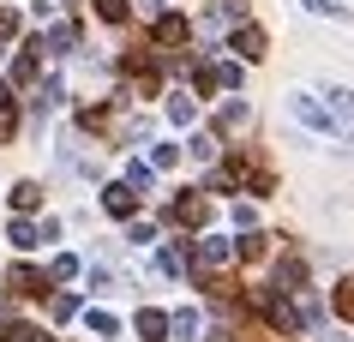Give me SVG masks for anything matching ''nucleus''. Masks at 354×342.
Wrapping results in <instances>:
<instances>
[{
	"mask_svg": "<svg viewBox=\"0 0 354 342\" xmlns=\"http://www.w3.org/2000/svg\"><path fill=\"white\" fill-rule=\"evenodd\" d=\"M306 12H324V19H342V6H336V0H306Z\"/></svg>",
	"mask_w": 354,
	"mask_h": 342,
	"instance_id": "nucleus-26",
	"label": "nucleus"
},
{
	"mask_svg": "<svg viewBox=\"0 0 354 342\" xmlns=\"http://www.w3.org/2000/svg\"><path fill=\"white\" fill-rule=\"evenodd\" d=\"M96 12H102L109 24H127V0H96Z\"/></svg>",
	"mask_w": 354,
	"mask_h": 342,
	"instance_id": "nucleus-20",
	"label": "nucleus"
},
{
	"mask_svg": "<svg viewBox=\"0 0 354 342\" xmlns=\"http://www.w3.org/2000/svg\"><path fill=\"white\" fill-rule=\"evenodd\" d=\"M150 162H156V169H174V162H180V144H156V156H150Z\"/></svg>",
	"mask_w": 354,
	"mask_h": 342,
	"instance_id": "nucleus-21",
	"label": "nucleus"
},
{
	"mask_svg": "<svg viewBox=\"0 0 354 342\" xmlns=\"http://www.w3.org/2000/svg\"><path fill=\"white\" fill-rule=\"evenodd\" d=\"M205 216H210V198H205V192H187V198H174V222H180V228H198Z\"/></svg>",
	"mask_w": 354,
	"mask_h": 342,
	"instance_id": "nucleus-3",
	"label": "nucleus"
},
{
	"mask_svg": "<svg viewBox=\"0 0 354 342\" xmlns=\"http://www.w3.org/2000/svg\"><path fill=\"white\" fill-rule=\"evenodd\" d=\"M192 114H198V108H192V96H168V120H174V126H187Z\"/></svg>",
	"mask_w": 354,
	"mask_h": 342,
	"instance_id": "nucleus-17",
	"label": "nucleus"
},
{
	"mask_svg": "<svg viewBox=\"0 0 354 342\" xmlns=\"http://www.w3.org/2000/svg\"><path fill=\"white\" fill-rule=\"evenodd\" d=\"M156 42H162V48H174V42H187V19H174V12H162V19H156Z\"/></svg>",
	"mask_w": 354,
	"mask_h": 342,
	"instance_id": "nucleus-7",
	"label": "nucleus"
},
{
	"mask_svg": "<svg viewBox=\"0 0 354 342\" xmlns=\"http://www.w3.org/2000/svg\"><path fill=\"white\" fill-rule=\"evenodd\" d=\"M168 330H174V342H192V330H198V312H192V306H180V312L168 319Z\"/></svg>",
	"mask_w": 354,
	"mask_h": 342,
	"instance_id": "nucleus-12",
	"label": "nucleus"
},
{
	"mask_svg": "<svg viewBox=\"0 0 354 342\" xmlns=\"http://www.w3.org/2000/svg\"><path fill=\"white\" fill-rule=\"evenodd\" d=\"M336 312L354 319V276H348V283H336Z\"/></svg>",
	"mask_w": 354,
	"mask_h": 342,
	"instance_id": "nucleus-19",
	"label": "nucleus"
},
{
	"mask_svg": "<svg viewBox=\"0 0 354 342\" xmlns=\"http://www.w3.org/2000/svg\"><path fill=\"white\" fill-rule=\"evenodd\" d=\"M0 108H12V84H0Z\"/></svg>",
	"mask_w": 354,
	"mask_h": 342,
	"instance_id": "nucleus-29",
	"label": "nucleus"
},
{
	"mask_svg": "<svg viewBox=\"0 0 354 342\" xmlns=\"http://www.w3.org/2000/svg\"><path fill=\"white\" fill-rule=\"evenodd\" d=\"M192 265H198V270H228V265H234V240L205 234V240H198V252H192Z\"/></svg>",
	"mask_w": 354,
	"mask_h": 342,
	"instance_id": "nucleus-2",
	"label": "nucleus"
},
{
	"mask_svg": "<svg viewBox=\"0 0 354 342\" xmlns=\"http://www.w3.org/2000/svg\"><path fill=\"white\" fill-rule=\"evenodd\" d=\"M127 240H132V247H150V240H156V228H150V222H132Z\"/></svg>",
	"mask_w": 354,
	"mask_h": 342,
	"instance_id": "nucleus-22",
	"label": "nucleus"
},
{
	"mask_svg": "<svg viewBox=\"0 0 354 342\" xmlns=\"http://www.w3.org/2000/svg\"><path fill=\"white\" fill-rule=\"evenodd\" d=\"M84 324H91L96 336H114V330H120V319H114V312H102V306H96V312H84Z\"/></svg>",
	"mask_w": 354,
	"mask_h": 342,
	"instance_id": "nucleus-16",
	"label": "nucleus"
},
{
	"mask_svg": "<svg viewBox=\"0 0 354 342\" xmlns=\"http://www.w3.org/2000/svg\"><path fill=\"white\" fill-rule=\"evenodd\" d=\"M127 187H132V192H150V187H156L150 162H127Z\"/></svg>",
	"mask_w": 354,
	"mask_h": 342,
	"instance_id": "nucleus-13",
	"label": "nucleus"
},
{
	"mask_svg": "<svg viewBox=\"0 0 354 342\" xmlns=\"http://www.w3.org/2000/svg\"><path fill=\"white\" fill-rule=\"evenodd\" d=\"M30 73H37V60H30V55L12 60V78H19V84H30Z\"/></svg>",
	"mask_w": 354,
	"mask_h": 342,
	"instance_id": "nucleus-24",
	"label": "nucleus"
},
{
	"mask_svg": "<svg viewBox=\"0 0 354 342\" xmlns=\"http://www.w3.org/2000/svg\"><path fill=\"white\" fill-rule=\"evenodd\" d=\"M73 276H78V258H73V252H60L55 265H48V283H73Z\"/></svg>",
	"mask_w": 354,
	"mask_h": 342,
	"instance_id": "nucleus-14",
	"label": "nucleus"
},
{
	"mask_svg": "<svg viewBox=\"0 0 354 342\" xmlns=\"http://www.w3.org/2000/svg\"><path fill=\"white\" fill-rule=\"evenodd\" d=\"M330 114L336 120H354V91H330Z\"/></svg>",
	"mask_w": 354,
	"mask_h": 342,
	"instance_id": "nucleus-18",
	"label": "nucleus"
},
{
	"mask_svg": "<svg viewBox=\"0 0 354 342\" xmlns=\"http://www.w3.org/2000/svg\"><path fill=\"white\" fill-rule=\"evenodd\" d=\"M12 288H19V294H42L48 276H37V270H12Z\"/></svg>",
	"mask_w": 354,
	"mask_h": 342,
	"instance_id": "nucleus-15",
	"label": "nucleus"
},
{
	"mask_svg": "<svg viewBox=\"0 0 354 342\" xmlns=\"http://www.w3.org/2000/svg\"><path fill=\"white\" fill-rule=\"evenodd\" d=\"M192 156H198V162H210V156H216V138H210V133L192 138Z\"/></svg>",
	"mask_w": 354,
	"mask_h": 342,
	"instance_id": "nucleus-25",
	"label": "nucleus"
},
{
	"mask_svg": "<svg viewBox=\"0 0 354 342\" xmlns=\"http://www.w3.org/2000/svg\"><path fill=\"white\" fill-rule=\"evenodd\" d=\"M234 55L241 60H264V30L259 24H241V30H234Z\"/></svg>",
	"mask_w": 354,
	"mask_h": 342,
	"instance_id": "nucleus-6",
	"label": "nucleus"
},
{
	"mask_svg": "<svg viewBox=\"0 0 354 342\" xmlns=\"http://www.w3.org/2000/svg\"><path fill=\"white\" fill-rule=\"evenodd\" d=\"M12 30H19V12H12V6H0V37H12Z\"/></svg>",
	"mask_w": 354,
	"mask_h": 342,
	"instance_id": "nucleus-27",
	"label": "nucleus"
},
{
	"mask_svg": "<svg viewBox=\"0 0 354 342\" xmlns=\"http://www.w3.org/2000/svg\"><path fill=\"white\" fill-rule=\"evenodd\" d=\"M37 205H42V187H30V180H19V187H12V210H19V216H30Z\"/></svg>",
	"mask_w": 354,
	"mask_h": 342,
	"instance_id": "nucleus-10",
	"label": "nucleus"
},
{
	"mask_svg": "<svg viewBox=\"0 0 354 342\" xmlns=\"http://www.w3.org/2000/svg\"><path fill=\"white\" fill-rule=\"evenodd\" d=\"M12 126H19V114H12V108H0V144L12 138Z\"/></svg>",
	"mask_w": 354,
	"mask_h": 342,
	"instance_id": "nucleus-28",
	"label": "nucleus"
},
{
	"mask_svg": "<svg viewBox=\"0 0 354 342\" xmlns=\"http://www.w3.org/2000/svg\"><path fill=\"white\" fill-rule=\"evenodd\" d=\"M288 108H295V120H300V126H313V133H336V114L324 108V102H313L306 91H295V96H288Z\"/></svg>",
	"mask_w": 354,
	"mask_h": 342,
	"instance_id": "nucleus-1",
	"label": "nucleus"
},
{
	"mask_svg": "<svg viewBox=\"0 0 354 342\" xmlns=\"http://www.w3.org/2000/svg\"><path fill=\"white\" fill-rule=\"evenodd\" d=\"M330 342H342V336H330Z\"/></svg>",
	"mask_w": 354,
	"mask_h": 342,
	"instance_id": "nucleus-30",
	"label": "nucleus"
},
{
	"mask_svg": "<svg viewBox=\"0 0 354 342\" xmlns=\"http://www.w3.org/2000/svg\"><path fill=\"white\" fill-rule=\"evenodd\" d=\"M132 330H138L145 342H168V312H156V306H145V312L132 319Z\"/></svg>",
	"mask_w": 354,
	"mask_h": 342,
	"instance_id": "nucleus-5",
	"label": "nucleus"
},
{
	"mask_svg": "<svg viewBox=\"0 0 354 342\" xmlns=\"http://www.w3.org/2000/svg\"><path fill=\"white\" fill-rule=\"evenodd\" d=\"M42 48H55V55H73V48H78V24H55Z\"/></svg>",
	"mask_w": 354,
	"mask_h": 342,
	"instance_id": "nucleus-8",
	"label": "nucleus"
},
{
	"mask_svg": "<svg viewBox=\"0 0 354 342\" xmlns=\"http://www.w3.org/2000/svg\"><path fill=\"white\" fill-rule=\"evenodd\" d=\"M102 210H109V216H132V210H138V192H132L127 180H114V187H102Z\"/></svg>",
	"mask_w": 354,
	"mask_h": 342,
	"instance_id": "nucleus-4",
	"label": "nucleus"
},
{
	"mask_svg": "<svg viewBox=\"0 0 354 342\" xmlns=\"http://www.w3.org/2000/svg\"><path fill=\"white\" fill-rule=\"evenodd\" d=\"M6 240H12V247H19V252L42 247V234H37V222H24V216H19V222H12V228H6Z\"/></svg>",
	"mask_w": 354,
	"mask_h": 342,
	"instance_id": "nucleus-9",
	"label": "nucleus"
},
{
	"mask_svg": "<svg viewBox=\"0 0 354 342\" xmlns=\"http://www.w3.org/2000/svg\"><path fill=\"white\" fill-rule=\"evenodd\" d=\"M48 312H55V319H73V312H78V294H55V306H48Z\"/></svg>",
	"mask_w": 354,
	"mask_h": 342,
	"instance_id": "nucleus-23",
	"label": "nucleus"
},
{
	"mask_svg": "<svg viewBox=\"0 0 354 342\" xmlns=\"http://www.w3.org/2000/svg\"><path fill=\"white\" fill-rule=\"evenodd\" d=\"M156 270H162V276H187V252H180V247H162V252H156Z\"/></svg>",
	"mask_w": 354,
	"mask_h": 342,
	"instance_id": "nucleus-11",
	"label": "nucleus"
}]
</instances>
